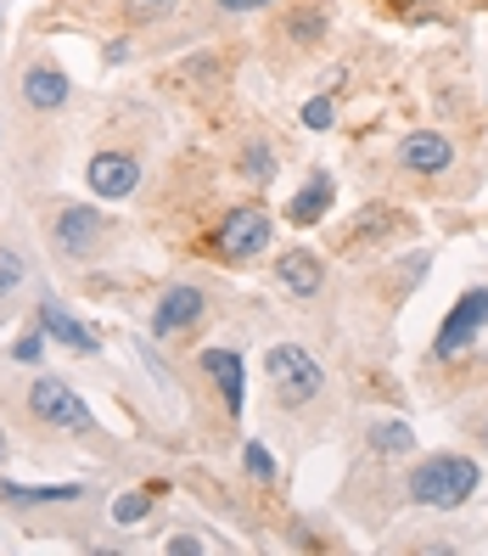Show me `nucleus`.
<instances>
[{
    "mask_svg": "<svg viewBox=\"0 0 488 556\" xmlns=\"http://www.w3.org/2000/svg\"><path fill=\"white\" fill-rule=\"evenodd\" d=\"M477 489H483V467L472 455H427V462H415L404 495L427 511H454V506H466Z\"/></svg>",
    "mask_w": 488,
    "mask_h": 556,
    "instance_id": "nucleus-1",
    "label": "nucleus"
},
{
    "mask_svg": "<svg viewBox=\"0 0 488 556\" xmlns=\"http://www.w3.org/2000/svg\"><path fill=\"white\" fill-rule=\"evenodd\" d=\"M265 382H270V394H275L286 410H304L309 400H320L325 371H320V359H314L304 343H275V349L265 354Z\"/></svg>",
    "mask_w": 488,
    "mask_h": 556,
    "instance_id": "nucleus-2",
    "label": "nucleus"
},
{
    "mask_svg": "<svg viewBox=\"0 0 488 556\" xmlns=\"http://www.w3.org/2000/svg\"><path fill=\"white\" fill-rule=\"evenodd\" d=\"M219 258H231V265H247V258H258L270 248V214L258 203H242L219 219V237H214Z\"/></svg>",
    "mask_w": 488,
    "mask_h": 556,
    "instance_id": "nucleus-3",
    "label": "nucleus"
},
{
    "mask_svg": "<svg viewBox=\"0 0 488 556\" xmlns=\"http://www.w3.org/2000/svg\"><path fill=\"white\" fill-rule=\"evenodd\" d=\"M102 242H107V219L95 208H62L51 219V248L68 258V265H90V258L102 253Z\"/></svg>",
    "mask_w": 488,
    "mask_h": 556,
    "instance_id": "nucleus-4",
    "label": "nucleus"
},
{
    "mask_svg": "<svg viewBox=\"0 0 488 556\" xmlns=\"http://www.w3.org/2000/svg\"><path fill=\"white\" fill-rule=\"evenodd\" d=\"M28 410H35L40 421H51V428H62V433H90V405L62 377H35L28 382Z\"/></svg>",
    "mask_w": 488,
    "mask_h": 556,
    "instance_id": "nucleus-5",
    "label": "nucleus"
},
{
    "mask_svg": "<svg viewBox=\"0 0 488 556\" xmlns=\"http://www.w3.org/2000/svg\"><path fill=\"white\" fill-rule=\"evenodd\" d=\"M483 326H488V287H472V292H461V304L444 315L438 338H433V354H438V359H454L461 349L477 343Z\"/></svg>",
    "mask_w": 488,
    "mask_h": 556,
    "instance_id": "nucleus-6",
    "label": "nucleus"
},
{
    "mask_svg": "<svg viewBox=\"0 0 488 556\" xmlns=\"http://www.w3.org/2000/svg\"><path fill=\"white\" fill-rule=\"evenodd\" d=\"M208 315V292L203 287H191V281H175L169 292L157 299V315H152V338H180L191 332Z\"/></svg>",
    "mask_w": 488,
    "mask_h": 556,
    "instance_id": "nucleus-7",
    "label": "nucleus"
},
{
    "mask_svg": "<svg viewBox=\"0 0 488 556\" xmlns=\"http://www.w3.org/2000/svg\"><path fill=\"white\" fill-rule=\"evenodd\" d=\"M85 180H90V191L95 198H107V203H118V198H129V191L141 186V157L136 152H95L90 163H85Z\"/></svg>",
    "mask_w": 488,
    "mask_h": 556,
    "instance_id": "nucleus-8",
    "label": "nucleus"
},
{
    "mask_svg": "<svg viewBox=\"0 0 488 556\" xmlns=\"http://www.w3.org/2000/svg\"><path fill=\"white\" fill-rule=\"evenodd\" d=\"M394 157H399V169H404V175H449L454 141L444 136V129H410Z\"/></svg>",
    "mask_w": 488,
    "mask_h": 556,
    "instance_id": "nucleus-9",
    "label": "nucleus"
},
{
    "mask_svg": "<svg viewBox=\"0 0 488 556\" xmlns=\"http://www.w3.org/2000/svg\"><path fill=\"white\" fill-rule=\"evenodd\" d=\"M17 90H23V102L35 108V113H56V108H68V96H74L68 74H62L56 62H28Z\"/></svg>",
    "mask_w": 488,
    "mask_h": 556,
    "instance_id": "nucleus-10",
    "label": "nucleus"
},
{
    "mask_svg": "<svg viewBox=\"0 0 488 556\" xmlns=\"http://www.w3.org/2000/svg\"><path fill=\"white\" fill-rule=\"evenodd\" d=\"M203 371L219 382V400L231 416L247 410V371H242V354L236 349H203Z\"/></svg>",
    "mask_w": 488,
    "mask_h": 556,
    "instance_id": "nucleus-11",
    "label": "nucleus"
},
{
    "mask_svg": "<svg viewBox=\"0 0 488 556\" xmlns=\"http://www.w3.org/2000/svg\"><path fill=\"white\" fill-rule=\"evenodd\" d=\"M275 281L292 292V299H314V292L325 287V258L309 253V248H286L275 258Z\"/></svg>",
    "mask_w": 488,
    "mask_h": 556,
    "instance_id": "nucleus-12",
    "label": "nucleus"
},
{
    "mask_svg": "<svg viewBox=\"0 0 488 556\" xmlns=\"http://www.w3.org/2000/svg\"><path fill=\"white\" fill-rule=\"evenodd\" d=\"M332 198H337V180L325 175V169H314V175L298 186V198L286 203V219H292V225H320L325 214H332Z\"/></svg>",
    "mask_w": 488,
    "mask_h": 556,
    "instance_id": "nucleus-13",
    "label": "nucleus"
},
{
    "mask_svg": "<svg viewBox=\"0 0 488 556\" xmlns=\"http://www.w3.org/2000/svg\"><path fill=\"white\" fill-rule=\"evenodd\" d=\"M40 326H46L51 338H62L68 349H79V354H102V338H95L90 326H79L74 315H62L56 304H40Z\"/></svg>",
    "mask_w": 488,
    "mask_h": 556,
    "instance_id": "nucleus-14",
    "label": "nucleus"
},
{
    "mask_svg": "<svg viewBox=\"0 0 488 556\" xmlns=\"http://www.w3.org/2000/svg\"><path fill=\"white\" fill-rule=\"evenodd\" d=\"M0 495L12 506H56V501H79L85 483H51V489H23V483H0Z\"/></svg>",
    "mask_w": 488,
    "mask_h": 556,
    "instance_id": "nucleus-15",
    "label": "nucleus"
},
{
    "mask_svg": "<svg viewBox=\"0 0 488 556\" xmlns=\"http://www.w3.org/2000/svg\"><path fill=\"white\" fill-rule=\"evenodd\" d=\"M281 40H298V46H320L325 40V7H298L286 23H281Z\"/></svg>",
    "mask_w": 488,
    "mask_h": 556,
    "instance_id": "nucleus-16",
    "label": "nucleus"
},
{
    "mask_svg": "<svg viewBox=\"0 0 488 556\" xmlns=\"http://www.w3.org/2000/svg\"><path fill=\"white\" fill-rule=\"evenodd\" d=\"M236 175L253 180V186H270V180H275V152H270L265 141H247V147H242V163H236Z\"/></svg>",
    "mask_w": 488,
    "mask_h": 556,
    "instance_id": "nucleus-17",
    "label": "nucleus"
},
{
    "mask_svg": "<svg viewBox=\"0 0 488 556\" xmlns=\"http://www.w3.org/2000/svg\"><path fill=\"white\" fill-rule=\"evenodd\" d=\"M371 450L382 455V462H394V455L415 450V433L404 428V421H382V428H371Z\"/></svg>",
    "mask_w": 488,
    "mask_h": 556,
    "instance_id": "nucleus-18",
    "label": "nucleus"
},
{
    "mask_svg": "<svg viewBox=\"0 0 488 556\" xmlns=\"http://www.w3.org/2000/svg\"><path fill=\"white\" fill-rule=\"evenodd\" d=\"M28 281V258L17 253V248H7V242H0V304H7L12 299V292Z\"/></svg>",
    "mask_w": 488,
    "mask_h": 556,
    "instance_id": "nucleus-19",
    "label": "nucleus"
},
{
    "mask_svg": "<svg viewBox=\"0 0 488 556\" xmlns=\"http://www.w3.org/2000/svg\"><path fill=\"white\" fill-rule=\"evenodd\" d=\"M118 12L129 23H157V17H175L180 0H118Z\"/></svg>",
    "mask_w": 488,
    "mask_h": 556,
    "instance_id": "nucleus-20",
    "label": "nucleus"
},
{
    "mask_svg": "<svg viewBox=\"0 0 488 556\" xmlns=\"http://www.w3.org/2000/svg\"><path fill=\"white\" fill-rule=\"evenodd\" d=\"M242 462H247V478H258V483H275V455L258 444V439H247L242 444Z\"/></svg>",
    "mask_w": 488,
    "mask_h": 556,
    "instance_id": "nucleus-21",
    "label": "nucleus"
},
{
    "mask_svg": "<svg viewBox=\"0 0 488 556\" xmlns=\"http://www.w3.org/2000/svg\"><path fill=\"white\" fill-rule=\"evenodd\" d=\"M332 118H337L332 96H309V102H304V124L309 129H332Z\"/></svg>",
    "mask_w": 488,
    "mask_h": 556,
    "instance_id": "nucleus-22",
    "label": "nucleus"
},
{
    "mask_svg": "<svg viewBox=\"0 0 488 556\" xmlns=\"http://www.w3.org/2000/svg\"><path fill=\"white\" fill-rule=\"evenodd\" d=\"M146 511H152V495H124V501L113 506V517L124 522V529H129V522H141Z\"/></svg>",
    "mask_w": 488,
    "mask_h": 556,
    "instance_id": "nucleus-23",
    "label": "nucleus"
},
{
    "mask_svg": "<svg viewBox=\"0 0 488 556\" xmlns=\"http://www.w3.org/2000/svg\"><path fill=\"white\" fill-rule=\"evenodd\" d=\"M40 354H46V338H35V332H28V338H17V349H12V359H17V366H40Z\"/></svg>",
    "mask_w": 488,
    "mask_h": 556,
    "instance_id": "nucleus-24",
    "label": "nucleus"
},
{
    "mask_svg": "<svg viewBox=\"0 0 488 556\" xmlns=\"http://www.w3.org/2000/svg\"><path fill=\"white\" fill-rule=\"evenodd\" d=\"M387 219H394L387 208H365V214H360V225H354V237H376V231H387Z\"/></svg>",
    "mask_w": 488,
    "mask_h": 556,
    "instance_id": "nucleus-25",
    "label": "nucleus"
},
{
    "mask_svg": "<svg viewBox=\"0 0 488 556\" xmlns=\"http://www.w3.org/2000/svg\"><path fill=\"white\" fill-rule=\"evenodd\" d=\"M175 551H180V556H203V540H191V534H175V540H169V556H175Z\"/></svg>",
    "mask_w": 488,
    "mask_h": 556,
    "instance_id": "nucleus-26",
    "label": "nucleus"
},
{
    "mask_svg": "<svg viewBox=\"0 0 488 556\" xmlns=\"http://www.w3.org/2000/svg\"><path fill=\"white\" fill-rule=\"evenodd\" d=\"M258 7H270V0H219V12H258Z\"/></svg>",
    "mask_w": 488,
    "mask_h": 556,
    "instance_id": "nucleus-27",
    "label": "nucleus"
},
{
    "mask_svg": "<svg viewBox=\"0 0 488 556\" xmlns=\"http://www.w3.org/2000/svg\"><path fill=\"white\" fill-rule=\"evenodd\" d=\"M472 433H477V439H483V444H488V410H483V416H477V421H472Z\"/></svg>",
    "mask_w": 488,
    "mask_h": 556,
    "instance_id": "nucleus-28",
    "label": "nucleus"
},
{
    "mask_svg": "<svg viewBox=\"0 0 488 556\" xmlns=\"http://www.w3.org/2000/svg\"><path fill=\"white\" fill-rule=\"evenodd\" d=\"M0 462H7V433H0Z\"/></svg>",
    "mask_w": 488,
    "mask_h": 556,
    "instance_id": "nucleus-29",
    "label": "nucleus"
}]
</instances>
